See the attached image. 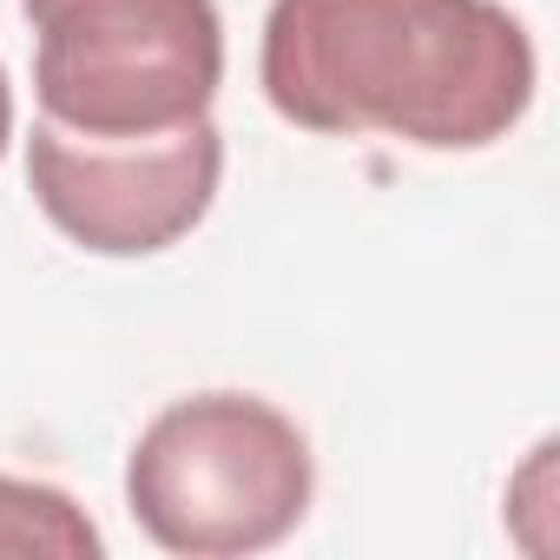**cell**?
<instances>
[{"mask_svg":"<svg viewBox=\"0 0 560 560\" xmlns=\"http://www.w3.org/2000/svg\"><path fill=\"white\" fill-rule=\"evenodd\" d=\"M14 139V86H8V67H0V152Z\"/></svg>","mask_w":560,"mask_h":560,"instance_id":"obj_6","label":"cell"},{"mask_svg":"<svg viewBox=\"0 0 560 560\" xmlns=\"http://www.w3.org/2000/svg\"><path fill=\"white\" fill-rule=\"evenodd\" d=\"M0 553L8 560H100L106 540L86 521V508L54 481L0 475Z\"/></svg>","mask_w":560,"mask_h":560,"instance_id":"obj_5","label":"cell"},{"mask_svg":"<svg viewBox=\"0 0 560 560\" xmlns=\"http://www.w3.org/2000/svg\"><path fill=\"white\" fill-rule=\"evenodd\" d=\"M224 178V132L211 119L165 139H80L54 119H34L27 185L60 237L93 257H152L172 250L211 211Z\"/></svg>","mask_w":560,"mask_h":560,"instance_id":"obj_4","label":"cell"},{"mask_svg":"<svg viewBox=\"0 0 560 560\" xmlns=\"http://www.w3.org/2000/svg\"><path fill=\"white\" fill-rule=\"evenodd\" d=\"M257 80L324 139L481 152L534 106V40L501 0H270Z\"/></svg>","mask_w":560,"mask_h":560,"instance_id":"obj_1","label":"cell"},{"mask_svg":"<svg viewBox=\"0 0 560 560\" xmlns=\"http://www.w3.org/2000/svg\"><path fill=\"white\" fill-rule=\"evenodd\" d=\"M317 462L304 429L244 389L165 402L126 455L132 521L185 560L264 553L311 514Z\"/></svg>","mask_w":560,"mask_h":560,"instance_id":"obj_2","label":"cell"},{"mask_svg":"<svg viewBox=\"0 0 560 560\" xmlns=\"http://www.w3.org/2000/svg\"><path fill=\"white\" fill-rule=\"evenodd\" d=\"M40 119L80 139H165L224 86L218 0H21Z\"/></svg>","mask_w":560,"mask_h":560,"instance_id":"obj_3","label":"cell"}]
</instances>
